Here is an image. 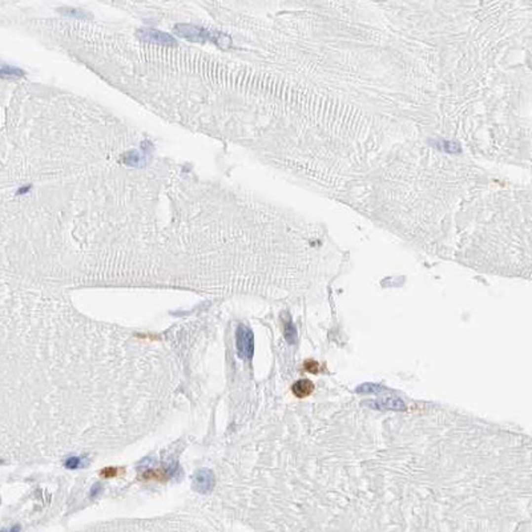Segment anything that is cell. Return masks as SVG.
<instances>
[{
    "label": "cell",
    "instance_id": "cell-3",
    "mask_svg": "<svg viewBox=\"0 0 532 532\" xmlns=\"http://www.w3.org/2000/svg\"><path fill=\"white\" fill-rule=\"evenodd\" d=\"M237 347L242 358H250L253 354V334L248 327L240 326L237 332Z\"/></svg>",
    "mask_w": 532,
    "mask_h": 532
},
{
    "label": "cell",
    "instance_id": "cell-4",
    "mask_svg": "<svg viewBox=\"0 0 532 532\" xmlns=\"http://www.w3.org/2000/svg\"><path fill=\"white\" fill-rule=\"evenodd\" d=\"M214 483H216V479H214L213 472L210 470H200L193 479V487L201 494H206L209 493L210 490H213Z\"/></svg>",
    "mask_w": 532,
    "mask_h": 532
},
{
    "label": "cell",
    "instance_id": "cell-6",
    "mask_svg": "<svg viewBox=\"0 0 532 532\" xmlns=\"http://www.w3.org/2000/svg\"><path fill=\"white\" fill-rule=\"evenodd\" d=\"M23 76H24V72H23V70H20V68L7 66V64H0V79L15 80L20 79Z\"/></svg>",
    "mask_w": 532,
    "mask_h": 532
},
{
    "label": "cell",
    "instance_id": "cell-7",
    "mask_svg": "<svg viewBox=\"0 0 532 532\" xmlns=\"http://www.w3.org/2000/svg\"><path fill=\"white\" fill-rule=\"evenodd\" d=\"M59 12L63 13L64 16H71V18H76V19L88 18V15L84 12V11L77 9V8H71V7H63V8L59 9Z\"/></svg>",
    "mask_w": 532,
    "mask_h": 532
},
{
    "label": "cell",
    "instance_id": "cell-2",
    "mask_svg": "<svg viewBox=\"0 0 532 532\" xmlns=\"http://www.w3.org/2000/svg\"><path fill=\"white\" fill-rule=\"evenodd\" d=\"M136 36L140 40H144V41L152 44H160V45H165V47H173L177 44L176 39L172 35L162 32V31L153 30V28H141L136 32Z\"/></svg>",
    "mask_w": 532,
    "mask_h": 532
},
{
    "label": "cell",
    "instance_id": "cell-1",
    "mask_svg": "<svg viewBox=\"0 0 532 532\" xmlns=\"http://www.w3.org/2000/svg\"><path fill=\"white\" fill-rule=\"evenodd\" d=\"M176 35L183 39L190 40V41H210L217 44L218 47L225 48L230 44V38L220 32H212V31L202 28V27L194 26V24H185L180 23L175 26Z\"/></svg>",
    "mask_w": 532,
    "mask_h": 532
},
{
    "label": "cell",
    "instance_id": "cell-8",
    "mask_svg": "<svg viewBox=\"0 0 532 532\" xmlns=\"http://www.w3.org/2000/svg\"><path fill=\"white\" fill-rule=\"evenodd\" d=\"M79 463L80 460L77 458H70L66 462V467L67 468H76V467L79 466Z\"/></svg>",
    "mask_w": 532,
    "mask_h": 532
},
{
    "label": "cell",
    "instance_id": "cell-5",
    "mask_svg": "<svg viewBox=\"0 0 532 532\" xmlns=\"http://www.w3.org/2000/svg\"><path fill=\"white\" fill-rule=\"evenodd\" d=\"M293 393L298 398H305L314 391V384L307 380H301L293 384Z\"/></svg>",
    "mask_w": 532,
    "mask_h": 532
}]
</instances>
